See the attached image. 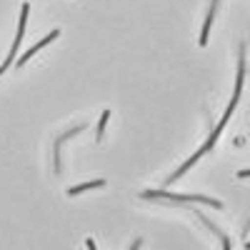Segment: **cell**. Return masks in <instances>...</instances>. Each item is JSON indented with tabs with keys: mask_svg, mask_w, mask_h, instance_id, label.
<instances>
[{
	"mask_svg": "<svg viewBox=\"0 0 250 250\" xmlns=\"http://www.w3.org/2000/svg\"><path fill=\"white\" fill-rule=\"evenodd\" d=\"M215 10H218V0H210V10H208V18H205V25H203V33H200V45H203V48L208 45V35H210V25H213V18H215Z\"/></svg>",
	"mask_w": 250,
	"mask_h": 250,
	"instance_id": "3",
	"label": "cell"
},
{
	"mask_svg": "<svg viewBox=\"0 0 250 250\" xmlns=\"http://www.w3.org/2000/svg\"><path fill=\"white\" fill-rule=\"evenodd\" d=\"M140 198H148V200H170V203H203V205L223 208V203L215 200V198H208V195H175V193H168V190H145V193H140Z\"/></svg>",
	"mask_w": 250,
	"mask_h": 250,
	"instance_id": "1",
	"label": "cell"
},
{
	"mask_svg": "<svg viewBox=\"0 0 250 250\" xmlns=\"http://www.w3.org/2000/svg\"><path fill=\"white\" fill-rule=\"evenodd\" d=\"M55 38H58V30H53V33H48V35H45L43 40H38V43H35V45H33V48H30V50H28V53H25L23 58H20V60H18V65H25V60H30V58H33V55H35V53H38L40 48H45V45L50 43V40H55Z\"/></svg>",
	"mask_w": 250,
	"mask_h": 250,
	"instance_id": "2",
	"label": "cell"
},
{
	"mask_svg": "<svg viewBox=\"0 0 250 250\" xmlns=\"http://www.w3.org/2000/svg\"><path fill=\"white\" fill-rule=\"evenodd\" d=\"M85 245H88V250H98V248H95V243H93V238H88V240H85Z\"/></svg>",
	"mask_w": 250,
	"mask_h": 250,
	"instance_id": "7",
	"label": "cell"
},
{
	"mask_svg": "<svg viewBox=\"0 0 250 250\" xmlns=\"http://www.w3.org/2000/svg\"><path fill=\"white\" fill-rule=\"evenodd\" d=\"M243 248H248V250H250V240H245V245H243Z\"/></svg>",
	"mask_w": 250,
	"mask_h": 250,
	"instance_id": "10",
	"label": "cell"
},
{
	"mask_svg": "<svg viewBox=\"0 0 250 250\" xmlns=\"http://www.w3.org/2000/svg\"><path fill=\"white\" fill-rule=\"evenodd\" d=\"M80 130H83V125H78V128H73L70 133H65V135H60V138H58V145H55V170H60V145H62V143H65L68 138H73V135H78Z\"/></svg>",
	"mask_w": 250,
	"mask_h": 250,
	"instance_id": "4",
	"label": "cell"
},
{
	"mask_svg": "<svg viewBox=\"0 0 250 250\" xmlns=\"http://www.w3.org/2000/svg\"><path fill=\"white\" fill-rule=\"evenodd\" d=\"M140 245H143V240H135V243H133V248H130V250H140Z\"/></svg>",
	"mask_w": 250,
	"mask_h": 250,
	"instance_id": "8",
	"label": "cell"
},
{
	"mask_svg": "<svg viewBox=\"0 0 250 250\" xmlns=\"http://www.w3.org/2000/svg\"><path fill=\"white\" fill-rule=\"evenodd\" d=\"M108 118H110V110H105L100 115V123H98V140L103 138V133H105V123H108Z\"/></svg>",
	"mask_w": 250,
	"mask_h": 250,
	"instance_id": "6",
	"label": "cell"
},
{
	"mask_svg": "<svg viewBox=\"0 0 250 250\" xmlns=\"http://www.w3.org/2000/svg\"><path fill=\"white\" fill-rule=\"evenodd\" d=\"M238 178H250V170H240V173H238Z\"/></svg>",
	"mask_w": 250,
	"mask_h": 250,
	"instance_id": "9",
	"label": "cell"
},
{
	"mask_svg": "<svg viewBox=\"0 0 250 250\" xmlns=\"http://www.w3.org/2000/svg\"><path fill=\"white\" fill-rule=\"evenodd\" d=\"M105 185V180H90V183H83V185H75V188H70V195H80L83 190H90V188H103Z\"/></svg>",
	"mask_w": 250,
	"mask_h": 250,
	"instance_id": "5",
	"label": "cell"
}]
</instances>
